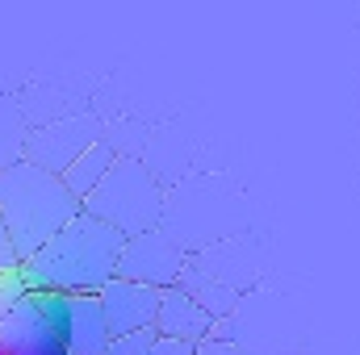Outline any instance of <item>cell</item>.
I'll use <instances>...</instances> for the list:
<instances>
[{"instance_id": "obj_1", "label": "cell", "mask_w": 360, "mask_h": 355, "mask_svg": "<svg viewBox=\"0 0 360 355\" xmlns=\"http://www.w3.org/2000/svg\"><path fill=\"white\" fill-rule=\"evenodd\" d=\"M126 234L80 213L72 226H63L34 260H25L21 280L38 293H63V297H96L122 264Z\"/></svg>"}, {"instance_id": "obj_2", "label": "cell", "mask_w": 360, "mask_h": 355, "mask_svg": "<svg viewBox=\"0 0 360 355\" xmlns=\"http://www.w3.org/2000/svg\"><path fill=\"white\" fill-rule=\"evenodd\" d=\"M80 213H84V205L72 196L63 176H51V172L34 168L25 159L0 172V217L13 230V243H17L21 260H34Z\"/></svg>"}, {"instance_id": "obj_3", "label": "cell", "mask_w": 360, "mask_h": 355, "mask_svg": "<svg viewBox=\"0 0 360 355\" xmlns=\"http://www.w3.org/2000/svg\"><path fill=\"white\" fill-rule=\"evenodd\" d=\"M72 297L38 293L17 276H0V355H68Z\"/></svg>"}, {"instance_id": "obj_4", "label": "cell", "mask_w": 360, "mask_h": 355, "mask_svg": "<svg viewBox=\"0 0 360 355\" xmlns=\"http://www.w3.org/2000/svg\"><path fill=\"white\" fill-rule=\"evenodd\" d=\"M164 209H168V201H164L160 180L139 159H117V168L105 176V184L84 201V213H92L96 222H105L113 230H122L126 239L160 230Z\"/></svg>"}, {"instance_id": "obj_5", "label": "cell", "mask_w": 360, "mask_h": 355, "mask_svg": "<svg viewBox=\"0 0 360 355\" xmlns=\"http://www.w3.org/2000/svg\"><path fill=\"white\" fill-rule=\"evenodd\" d=\"M101 117L92 113H72V117H59L51 126H38L30 130L25 138V163L51 172V176H63L84 151H92L101 142Z\"/></svg>"}, {"instance_id": "obj_6", "label": "cell", "mask_w": 360, "mask_h": 355, "mask_svg": "<svg viewBox=\"0 0 360 355\" xmlns=\"http://www.w3.org/2000/svg\"><path fill=\"white\" fill-rule=\"evenodd\" d=\"M188 272V255L184 247H176V239L160 226V230H147L139 239H126V251H122V264L117 276L122 280H134V284H147L155 293H168L176 288Z\"/></svg>"}, {"instance_id": "obj_7", "label": "cell", "mask_w": 360, "mask_h": 355, "mask_svg": "<svg viewBox=\"0 0 360 355\" xmlns=\"http://www.w3.org/2000/svg\"><path fill=\"white\" fill-rule=\"evenodd\" d=\"M160 297H164V293H155V288H147V284H134V280L113 276V280L101 288V305H105V318H109L113 339L151 330L155 318H160Z\"/></svg>"}, {"instance_id": "obj_8", "label": "cell", "mask_w": 360, "mask_h": 355, "mask_svg": "<svg viewBox=\"0 0 360 355\" xmlns=\"http://www.w3.org/2000/svg\"><path fill=\"white\" fill-rule=\"evenodd\" d=\"M155 330H160V339H180V343H193V347H201L205 339H218L214 330H218V322L184 293V288H168L164 297H160V318H155Z\"/></svg>"}, {"instance_id": "obj_9", "label": "cell", "mask_w": 360, "mask_h": 355, "mask_svg": "<svg viewBox=\"0 0 360 355\" xmlns=\"http://www.w3.org/2000/svg\"><path fill=\"white\" fill-rule=\"evenodd\" d=\"M113 330L96 297H72V330H68V355H109Z\"/></svg>"}, {"instance_id": "obj_10", "label": "cell", "mask_w": 360, "mask_h": 355, "mask_svg": "<svg viewBox=\"0 0 360 355\" xmlns=\"http://www.w3.org/2000/svg\"><path fill=\"white\" fill-rule=\"evenodd\" d=\"M117 159H122V155H117V151H113V147H109V142L101 138V142H96L92 151H84V155H80V159H76V163H72V168L63 172V184H68V188H72V196H76V201L84 205L92 192H96V188L105 184V176H109V172L117 168Z\"/></svg>"}, {"instance_id": "obj_11", "label": "cell", "mask_w": 360, "mask_h": 355, "mask_svg": "<svg viewBox=\"0 0 360 355\" xmlns=\"http://www.w3.org/2000/svg\"><path fill=\"white\" fill-rule=\"evenodd\" d=\"M25 138L30 134L21 126V109L8 96H0V172L25 159Z\"/></svg>"}, {"instance_id": "obj_12", "label": "cell", "mask_w": 360, "mask_h": 355, "mask_svg": "<svg viewBox=\"0 0 360 355\" xmlns=\"http://www.w3.org/2000/svg\"><path fill=\"white\" fill-rule=\"evenodd\" d=\"M160 343V330H139V335H122L109 343V355H151V347Z\"/></svg>"}, {"instance_id": "obj_13", "label": "cell", "mask_w": 360, "mask_h": 355, "mask_svg": "<svg viewBox=\"0 0 360 355\" xmlns=\"http://www.w3.org/2000/svg\"><path fill=\"white\" fill-rule=\"evenodd\" d=\"M21 251H17V243H13V230L4 226V217H0V276H17L21 272Z\"/></svg>"}, {"instance_id": "obj_14", "label": "cell", "mask_w": 360, "mask_h": 355, "mask_svg": "<svg viewBox=\"0 0 360 355\" xmlns=\"http://www.w3.org/2000/svg\"><path fill=\"white\" fill-rule=\"evenodd\" d=\"M197 355H243V351H239L231 339H222V335H218V339H205V343L197 347Z\"/></svg>"}, {"instance_id": "obj_15", "label": "cell", "mask_w": 360, "mask_h": 355, "mask_svg": "<svg viewBox=\"0 0 360 355\" xmlns=\"http://www.w3.org/2000/svg\"><path fill=\"white\" fill-rule=\"evenodd\" d=\"M151 355H197V347L193 343H180V339H160L151 347Z\"/></svg>"}]
</instances>
